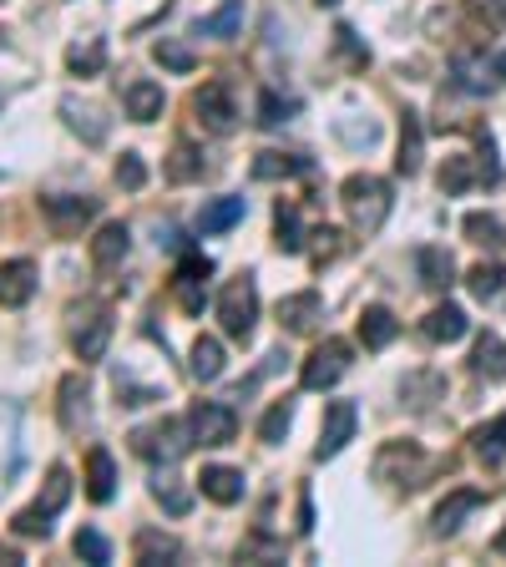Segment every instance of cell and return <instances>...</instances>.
Wrapping results in <instances>:
<instances>
[{"label":"cell","instance_id":"cell-1","mask_svg":"<svg viewBox=\"0 0 506 567\" xmlns=\"http://www.w3.org/2000/svg\"><path fill=\"white\" fill-rule=\"evenodd\" d=\"M340 203H345L355 234L370 238V234H380L390 218V183L375 178V172H349L345 183H340Z\"/></svg>","mask_w":506,"mask_h":567},{"label":"cell","instance_id":"cell-2","mask_svg":"<svg viewBox=\"0 0 506 567\" xmlns=\"http://www.w3.org/2000/svg\"><path fill=\"white\" fill-rule=\"evenodd\" d=\"M430 466L436 462H430L415 441H386L380 456H375V481H386V487H395V491H415L430 476Z\"/></svg>","mask_w":506,"mask_h":567},{"label":"cell","instance_id":"cell-3","mask_svg":"<svg viewBox=\"0 0 506 567\" xmlns=\"http://www.w3.org/2000/svg\"><path fill=\"white\" fill-rule=\"evenodd\" d=\"M67 501H71V472H67V466H51V472H46V487H41V497L31 501L26 512H15L11 528L21 532V537H51V517L61 512Z\"/></svg>","mask_w":506,"mask_h":567},{"label":"cell","instance_id":"cell-4","mask_svg":"<svg viewBox=\"0 0 506 567\" xmlns=\"http://www.w3.org/2000/svg\"><path fill=\"white\" fill-rule=\"evenodd\" d=\"M187 446H193V426H187V416H168V421H158V426L133 431V451L142 456V462L173 466Z\"/></svg>","mask_w":506,"mask_h":567},{"label":"cell","instance_id":"cell-5","mask_svg":"<svg viewBox=\"0 0 506 567\" xmlns=\"http://www.w3.org/2000/svg\"><path fill=\"white\" fill-rule=\"evenodd\" d=\"M218 319H223L228 340H249L253 325H258V290H253V274L228 279L223 294H218Z\"/></svg>","mask_w":506,"mask_h":567},{"label":"cell","instance_id":"cell-6","mask_svg":"<svg viewBox=\"0 0 506 567\" xmlns=\"http://www.w3.org/2000/svg\"><path fill=\"white\" fill-rule=\"evenodd\" d=\"M112 309L107 304H81L77 315H71V350H77V360H102L112 344Z\"/></svg>","mask_w":506,"mask_h":567},{"label":"cell","instance_id":"cell-7","mask_svg":"<svg viewBox=\"0 0 506 567\" xmlns=\"http://www.w3.org/2000/svg\"><path fill=\"white\" fill-rule=\"evenodd\" d=\"M187 426H193V446H228L239 435V416L223 400H198L187 410Z\"/></svg>","mask_w":506,"mask_h":567},{"label":"cell","instance_id":"cell-8","mask_svg":"<svg viewBox=\"0 0 506 567\" xmlns=\"http://www.w3.org/2000/svg\"><path fill=\"white\" fill-rule=\"evenodd\" d=\"M349 370V344L345 340H324L309 350V360L299 365V385L304 390H330V385H340V375Z\"/></svg>","mask_w":506,"mask_h":567},{"label":"cell","instance_id":"cell-9","mask_svg":"<svg viewBox=\"0 0 506 567\" xmlns=\"http://www.w3.org/2000/svg\"><path fill=\"white\" fill-rule=\"evenodd\" d=\"M355 426H360V410H355V400H330V406H324V426H320L314 462H334V456H340V451L355 441Z\"/></svg>","mask_w":506,"mask_h":567},{"label":"cell","instance_id":"cell-10","mask_svg":"<svg viewBox=\"0 0 506 567\" xmlns=\"http://www.w3.org/2000/svg\"><path fill=\"white\" fill-rule=\"evenodd\" d=\"M208 274H214V259H203V253H183V264L173 274V294L183 304V315H203V304H208Z\"/></svg>","mask_w":506,"mask_h":567},{"label":"cell","instance_id":"cell-11","mask_svg":"<svg viewBox=\"0 0 506 567\" xmlns=\"http://www.w3.org/2000/svg\"><path fill=\"white\" fill-rule=\"evenodd\" d=\"M193 112H198V122L214 137H228L233 127H239V106H233V97H228L223 81H208V87L193 97Z\"/></svg>","mask_w":506,"mask_h":567},{"label":"cell","instance_id":"cell-12","mask_svg":"<svg viewBox=\"0 0 506 567\" xmlns=\"http://www.w3.org/2000/svg\"><path fill=\"white\" fill-rule=\"evenodd\" d=\"M41 213L51 218L56 234H81V224H92V218H96V199H71V193H51V199H41Z\"/></svg>","mask_w":506,"mask_h":567},{"label":"cell","instance_id":"cell-13","mask_svg":"<svg viewBox=\"0 0 506 567\" xmlns=\"http://www.w3.org/2000/svg\"><path fill=\"white\" fill-rule=\"evenodd\" d=\"M36 294V264L31 259H5L0 264V309H21Z\"/></svg>","mask_w":506,"mask_h":567},{"label":"cell","instance_id":"cell-14","mask_svg":"<svg viewBox=\"0 0 506 567\" xmlns=\"http://www.w3.org/2000/svg\"><path fill=\"white\" fill-rule=\"evenodd\" d=\"M421 330H426V340H436V344H456V340H467V330H471V319H467V309L461 304H436L426 319H421Z\"/></svg>","mask_w":506,"mask_h":567},{"label":"cell","instance_id":"cell-15","mask_svg":"<svg viewBox=\"0 0 506 567\" xmlns=\"http://www.w3.org/2000/svg\"><path fill=\"white\" fill-rule=\"evenodd\" d=\"M320 315H324V299L314 290H304V294H289V299H279V325L289 334H309L314 325H320Z\"/></svg>","mask_w":506,"mask_h":567},{"label":"cell","instance_id":"cell-16","mask_svg":"<svg viewBox=\"0 0 506 567\" xmlns=\"http://www.w3.org/2000/svg\"><path fill=\"white\" fill-rule=\"evenodd\" d=\"M127 249H133V228L127 224H102L92 238V264L107 274V269H117L122 259H127Z\"/></svg>","mask_w":506,"mask_h":567},{"label":"cell","instance_id":"cell-17","mask_svg":"<svg viewBox=\"0 0 506 567\" xmlns=\"http://www.w3.org/2000/svg\"><path fill=\"white\" fill-rule=\"evenodd\" d=\"M415 274H421L426 290L446 294L456 284V259L446 249H436V243H426V249H415Z\"/></svg>","mask_w":506,"mask_h":567},{"label":"cell","instance_id":"cell-18","mask_svg":"<svg viewBox=\"0 0 506 567\" xmlns=\"http://www.w3.org/2000/svg\"><path fill=\"white\" fill-rule=\"evenodd\" d=\"M421 158H426V127L415 112L400 117V152H395V172L400 178H415L421 172Z\"/></svg>","mask_w":506,"mask_h":567},{"label":"cell","instance_id":"cell-19","mask_svg":"<svg viewBox=\"0 0 506 567\" xmlns=\"http://www.w3.org/2000/svg\"><path fill=\"white\" fill-rule=\"evenodd\" d=\"M198 487L208 501H218V507H233V501H243V491H249V481H243V472H233V466H203Z\"/></svg>","mask_w":506,"mask_h":567},{"label":"cell","instance_id":"cell-20","mask_svg":"<svg viewBox=\"0 0 506 567\" xmlns=\"http://www.w3.org/2000/svg\"><path fill=\"white\" fill-rule=\"evenodd\" d=\"M112 491H117V462L107 446H92L87 451V497L102 507V501H112Z\"/></svg>","mask_w":506,"mask_h":567},{"label":"cell","instance_id":"cell-21","mask_svg":"<svg viewBox=\"0 0 506 567\" xmlns=\"http://www.w3.org/2000/svg\"><path fill=\"white\" fill-rule=\"evenodd\" d=\"M471 370H476L481 381H506V340L502 334H476V344H471Z\"/></svg>","mask_w":506,"mask_h":567},{"label":"cell","instance_id":"cell-22","mask_svg":"<svg viewBox=\"0 0 506 567\" xmlns=\"http://www.w3.org/2000/svg\"><path fill=\"white\" fill-rule=\"evenodd\" d=\"M122 102H127V117H133V122H158L162 117V87H158V81H147V77L127 81Z\"/></svg>","mask_w":506,"mask_h":567},{"label":"cell","instance_id":"cell-23","mask_svg":"<svg viewBox=\"0 0 506 567\" xmlns=\"http://www.w3.org/2000/svg\"><path fill=\"white\" fill-rule=\"evenodd\" d=\"M395 334H400V325H395V315H390L386 304H365V315H360V340H365V350H386Z\"/></svg>","mask_w":506,"mask_h":567},{"label":"cell","instance_id":"cell-24","mask_svg":"<svg viewBox=\"0 0 506 567\" xmlns=\"http://www.w3.org/2000/svg\"><path fill=\"white\" fill-rule=\"evenodd\" d=\"M133 557L137 563H177V557H183V542L177 537H168V532H137L133 537Z\"/></svg>","mask_w":506,"mask_h":567},{"label":"cell","instance_id":"cell-25","mask_svg":"<svg viewBox=\"0 0 506 567\" xmlns=\"http://www.w3.org/2000/svg\"><path fill=\"white\" fill-rule=\"evenodd\" d=\"M481 501H486V497H481V491H471V487L467 491H451V497L436 507V532H440V537H446V532H456L471 512H476Z\"/></svg>","mask_w":506,"mask_h":567},{"label":"cell","instance_id":"cell-26","mask_svg":"<svg viewBox=\"0 0 506 567\" xmlns=\"http://www.w3.org/2000/svg\"><path fill=\"white\" fill-rule=\"evenodd\" d=\"M102 67H107V41L102 36H87V41H77V46H67L71 77H96Z\"/></svg>","mask_w":506,"mask_h":567},{"label":"cell","instance_id":"cell-27","mask_svg":"<svg viewBox=\"0 0 506 567\" xmlns=\"http://www.w3.org/2000/svg\"><path fill=\"white\" fill-rule=\"evenodd\" d=\"M299 172H309V158H294V152H258L253 158L258 183H279V178H299Z\"/></svg>","mask_w":506,"mask_h":567},{"label":"cell","instance_id":"cell-28","mask_svg":"<svg viewBox=\"0 0 506 567\" xmlns=\"http://www.w3.org/2000/svg\"><path fill=\"white\" fill-rule=\"evenodd\" d=\"M233 224H243V199H214V203H203V213H198V228L203 234H228Z\"/></svg>","mask_w":506,"mask_h":567},{"label":"cell","instance_id":"cell-29","mask_svg":"<svg viewBox=\"0 0 506 567\" xmlns=\"http://www.w3.org/2000/svg\"><path fill=\"white\" fill-rule=\"evenodd\" d=\"M61 117H67V127H71V133H81L87 143H102V137H107V122H102V112H96V106H81L77 97H67V102H61Z\"/></svg>","mask_w":506,"mask_h":567},{"label":"cell","instance_id":"cell-30","mask_svg":"<svg viewBox=\"0 0 506 567\" xmlns=\"http://www.w3.org/2000/svg\"><path fill=\"white\" fill-rule=\"evenodd\" d=\"M223 365H228L223 344H218L214 334H198V340H193V375L208 385V381H218V375H223Z\"/></svg>","mask_w":506,"mask_h":567},{"label":"cell","instance_id":"cell-31","mask_svg":"<svg viewBox=\"0 0 506 567\" xmlns=\"http://www.w3.org/2000/svg\"><path fill=\"white\" fill-rule=\"evenodd\" d=\"M471 446H476V456L486 466H496L506 456V416H496V421H486V426H476L471 431Z\"/></svg>","mask_w":506,"mask_h":567},{"label":"cell","instance_id":"cell-32","mask_svg":"<svg viewBox=\"0 0 506 567\" xmlns=\"http://www.w3.org/2000/svg\"><path fill=\"white\" fill-rule=\"evenodd\" d=\"M274 243H279L284 253L304 249V228H299V208H294V203H279V208H274Z\"/></svg>","mask_w":506,"mask_h":567},{"label":"cell","instance_id":"cell-33","mask_svg":"<svg viewBox=\"0 0 506 567\" xmlns=\"http://www.w3.org/2000/svg\"><path fill=\"white\" fill-rule=\"evenodd\" d=\"M81 421H87V381H81V375H67V381H61V426L77 431Z\"/></svg>","mask_w":506,"mask_h":567},{"label":"cell","instance_id":"cell-34","mask_svg":"<svg viewBox=\"0 0 506 567\" xmlns=\"http://www.w3.org/2000/svg\"><path fill=\"white\" fill-rule=\"evenodd\" d=\"M467 238L471 243H481V249H502L506 243V228H502V218L496 213H467Z\"/></svg>","mask_w":506,"mask_h":567},{"label":"cell","instance_id":"cell-35","mask_svg":"<svg viewBox=\"0 0 506 567\" xmlns=\"http://www.w3.org/2000/svg\"><path fill=\"white\" fill-rule=\"evenodd\" d=\"M436 183L446 199H456V193H467V188L476 183V168H471V158H446L436 172Z\"/></svg>","mask_w":506,"mask_h":567},{"label":"cell","instance_id":"cell-36","mask_svg":"<svg viewBox=\"0 0 506 567\" xmlns=\"http://www.w3.org/2000/svg\"><path fill=\"white\" fill-rule=\"evenodd\" d=\"M152 497H158V501H162V507H168V512H173V517H183L187 507H193V497H187V491H183V481H177V476H173V466L152 476Z\"/></svg>","mask_w":506,"mask_h":567},{"label":"cell","instance_id":"cell-37","mask_svg":"<svg viewBox=\"0 0 506 567\" xmlns=\"http://www.w3.org/2000/svg\"><path fill=\"white\" fill-rule=\"evenodd\" d=\"M289 426H294V400L284 396V400H274V406H268V416L258 421V441H268V446H279L284 435H289Z\"/></svg>","mask_w":506,"mask_h":567},{"label":"cell","instance_id":"cell-38","mask_svg":"<svg viewBox=\"0 0 506 567\" xmlns=\"http://www.w3.org/2000/svg\"><path fill=\"white\" fill-rule=\"evenodd\" d=\"M239 26H243V11H239V5H233V0H228V5H223V11H218V15H203L198 26H193V36L228 41V36H233V31H239Z\"/></svg>","mask_w":506,"mask_h":567},{"label":"cell","instance_id":"cell-39","mask_svg":"<svg viewBox=\"0 0 506 567\" xmlns=\"http://www.w3.org/2000/svg\"><path fill=\"white\" fill-rule=\"evenodd\" d=\"M467 290L476 294L481 304H486V299H496V294L506 290V269H502V264H476V269H471V274H467Z\"/></svg>","mask_w":506,"mask_h":567},{"label":"cell","instance_id":"cell-40","mask_svg":"<svg viewBox=\"0 0 506 567\" xmlns=\"http://www.w3.org/2000/svg\"><path fill=\"white\" fill-rule=\"evenodd\" d=\"M168 178H173V183H193V178H203L198 147H193V143H177L173 158H168Z\"/></svg>","mask_w":506,"mask_h":567},{"label":"cell","instance_id":"cell-41","mask_svg":"<svg viewBox=\"0 0 506 567\" xmlns=\"http://www.w3.org/2000/svg\"><path fill=\"white\" fill-rule=\"evenodd\" d=\"M77 557H87L92 567H107V563H112V542L102 537L96 528H81V532H77Z\"/></svg>","mask_w":506,"mask_h":567},{"label":"cell","instance_id":"cell-42","mask_svg":"<svg viewBox=\"0 0 506 567\" xmlns=\"http://www.w3.org/2000/svg\"><path fill=\"white\" fill-rule=\"evenodd\" d=\"M152 61L168 71H193V52H187L183 41H158V46H152Z\"/></svg>","mask_w":506,"mask_h":567},{"label":"cell","instance_id":"cell-43","mask_svg":"<svg viewBox=\"0 0 506 567\" xmlns=\"http://www.w3.org/2000/svg\"><path fill=\"white\" fill-rule=\"evenodd\" d=\"M289 112H294V102H284L279 92H258V122H264V127H279V122H289Z\"/></svg>","mask_w":506,"mask_h":567},{"label":"cell","instance_id":"cell-44","mask_svg":"<svg viewBox=\"0 0 506 567\" xmlns=\"http://www.w3.org/2000/svg\"><path fill=\"white\" fill-rule=\"evenodd\" d=\"M117 183H122V188H133V193L147 183V162L137 158V152H122V162H117Z\"/></svg>","mask_w":506,"mask_h":567},{"label":"cell","instance_id":"cell-45","mask_svg":"<svg viewBox=\"0 0 506 567\" xmlns=\"http://www.w3.org/2000/svg\"><path fill=\"white\" fill-rule=\"evenodd\" d=\"M334 46H340V52H345L349 61H355V67H370V46H360V41H355V31H349V26H340V31H334Z\"/></svg>","mask_w":506,"mask_h":567},{"label":"cell","instance_id":"cell-46","mask_svg":"<svg viewBox=\"0 0 506 567\" xmlns=\"http://www.w3.org/2000/svg\"><path fill=\"white\" fill-rule=\"evenodd\" d=\"M476 178L481 183H502V162H496V143L492 137H481V168H476Z\"/></svg>","mask_w":506,"mask_h":567},{"label":"cell","instance_id":"cell-47","mask_svg":"<svg viewBox=\"0 0 506 567\" xmlns=\"http://www.w3.org/2000/svg\"><path fill=\"white\" fill-rule=\"evenodd\" d=\"M456 81H461L467 92H486V87H492V81H481V67L471 56H456Z\"/></svg>","mask_w":506,"mask_h":567},{"label":"cell","instance_id":"cell-48","mask_svg":"<svg viewBox=\"0 0 506 567\" xmlns=\"http://www.w3.org/2000/svg\"><path fill=\"white\" fill-rule=\"evenodd\" d=\"M320 249H314V264H330V259H340V234L334 228H320Z\"/></svg>","mask_w":506,"mask_h":567},{"label":"cell","instance_id":"cell-49","mask_svg":"<svg viewBox=\"0 0 506 567\" xmlns=\"http://www.w3.org/2000/svg\"><path fill=\"white\" fill-rule=\"evenodd\" d=\"M492 547H496V557H506V528L496 532V542H492Z\"/></svg>","mask_w":506,"mask_h":567},{"label":"cell","instance_id":"cell-50","mask_svg":"<svg viewBox=\"0 0 506 567\" xmlns=\"http://www.w3.org/2000/svg\"><path fill=\"white\" fill-rule=\"evenodd\" d=\"M496 71H502V77H506V52H502V56H496Z\"/></svg>","mask_w":506,"mask_h":567},{"label":"cell","instance_id":"cell-51","mask_svg":"<svg viewBox=\"0 0 506 567\" xmlns=\"http://www.w3.org/2000/svg\"><path fill=\"white\" fill-rule=\"evenodd\" d=\"M320 5H340V0H320Z\"/></svg>","mask_w":506,"mask_h":567}]
</instances>
